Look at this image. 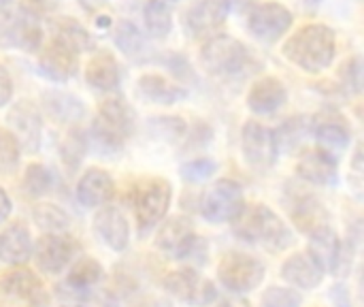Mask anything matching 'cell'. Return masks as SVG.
Wrapping results in <instances>:
<instances>
[{
	"instance_id": "cell-1",
	"label": "cell",
	"mask_w": 364,
	"mask_h": 307,
	"mask_svg": "<svg viewBox=\"0 0 364 307\" xmlns=\"http://www.w3.org/2000/svg\"><path fill=\"white\" fill-rule=\"evenodd\" d=\"M284 56L305 73L326 71L337 53L335 30L324 24H307L284 43Z\"/></svg>"
},
{
	"instance_id": "cell-2",
	"label": "cell",
	"mask_w": 364,
	"mask_h": 307,
	"mask_svg": "<svg viewBox=\"0 0 364 307\" xmlns=\"http://www.w3.org/2000/svg\"><path fill=\"white\" fill-rule=\"evenodd\" d=\"M136 115L132 107L122 98H107L92 122L87 143L92 145V150L98 152V156L119 154L128 137H132Z\"/></svg>"
},
{
	"instance_id": "cell-3",
	"label": "cell",
	"mask_w": 364,
	"mask_h": 307,
	"mask_svg": "<svg viewBox=\"0 0 364 307\" xmlns=\"http://www.w3.org/2000/svg\"><path fill=\"white\" fill-rule=\"evenodd\" d=\"M235 233L254 246H262L271 252H282L294 244L292 231L288 224L269 207V205H252L241 212L235 220Z\"/></svg>"
},
{
	"instance_id": "cell-4",
	"label": "cell",
	"mask_w": 364,
	"mask_h": 307,
	"mask_svg": "<svg viewBox=\"0 0 364 307\" xmlns=\"http://www.w3.org/2000/svg\"><path fill=\"white\" fill-rule=\"evenodd\" d=\"M173 199L171 182L164 177H147L132 190V209L141 235L154 231L168 214Z\"/></svg>"
},
{
	"instance_id": "cell-5",
	"label": "cell",
	"mask_w": 364,
	"mask_h": 307,
	"mask_svg": "<svg viewBox=\"0 0 364 307\" xmlns=\"http://www.w3.org/2000/svg\"><path fill=\"white\" fill-rule=\"evenodd\" d=\"M200 62L211 75L232 77L250 64V49L228 34H213L200 49Z\"/></svg>"
},
{
	"instance_id": "cell-6",
	"label": "cell",
	"mask_w": 364,
	"mask_h": 307,
	"mask_svg": "<svg viewBox=\"0 0 364 307\" xmlns=\"http://www.w3.org/2000/svg\"><path fill=\"white\" fill-rule=\"evenodd\" d=\"M267 276V267L256 256L243 252H228L218 265V278L222 286L235 295H247L256 291Z\"/></svg>"
},
{
	"instance_id": "cell-7",
	"label": "cell",
	"mask_w": 364,
	"mask_h": 307,
	"mask_svg": "<svg viewBox=\"0 0 364 307\" xmlns=\"http://www.w3.org/2000/svg\"><path fill=\"white\" fill-rule=\"evenodd\" d=\"M245 209V197L243 188L235 179H218L200 203V214L207 222L224 224L235 222L241 212Z\"/></svg>"
},
{
	"instance_id": "cell-8",
	"label": "cell",
	"mask_w": 364,
	"mask_h": 307,
	"mask_svg": "<svg viewBox=\"0 0 364 307\" xmlns=\"http://www.w3.org/2000/svg\"><path fill=\"white\" fill-rule=\"evenodd\" d=\"M164 291L190 307H209L218 299L215 284L196 269H177L164 278Z\"/></svg>"
},
{
	"instance_id": "cell-9",
	"label": "cell",
	"mask_w": 364,
	"mask_h": 307,
	"mask_svg": "<svg viewBox=\"0 0 364 307\" xmlns=\"http://www.w3.org/2000/svg\"><path fill=\"white\" fill-rule=\"evenodd\" d=\"M43 30L36 17L17 11H0V47H17L23 51H38Z\"/></svg>"
},
{
	"instance_id": "cell-10",
	"label": "cell",
	"mask_w": 364,
	"mask_h": 307,
	"mask_svg": "<svg viewBox=\"0 0 364 307\" xmlns=\"http://www.w3.org/2000/svg\"><path fill=\"white\" fill-rule=\"evenodd\" d=\"M75 254H77V244L73 241V237L64 233H45L32 248L36 267L49 276L62 274L75 261Z\"/></svg>"
},
{
	"instance_id": "cell-11",
	"label": "cell",
	"mask_w": 364,
	"mask_h": 307,
	"mask_svg": "<svg viewBox=\"0 0 364 307\" xmlns=\"http://www.w3.org/2000/svg\"><path fill=\"white\" fill-rule=\"evenodd\" d=\"M241 150H243V160L254 169V171H269L277 162V145L273 130L258 122H247L241 132Z\"/></svg>"
},
{
	"instance_id": "cell-12",
	"label": "cell",
	"mask_w": 364,
	"mask_h": 307,
	"mask_svg": "<svg viewBox=\"0 0 364 307\" xmlns=\"http://www.w3.org/2000/svg\"><path fill=\"white\" fill-rule=\"evenodd\" d=\"M294 17L292 13L279 4V2H262L250 9L247 13V28L250 32L267 43H273L277 38H282L290 26H292Z\"/></svg>"
},
{
	"instance_id": "cell-13",
	"label": "cell",
	"mask_w": 364,
	"mask_h": 307,
	"mask_svg": "<svg viewBox=\"0 0 364 307\" xmlns=\"http://www.w3.org/2000/svg\"><path fill=\"white\" fill-rule=\"evenodd\" d=\"M9 122V132L15 137L21 150L34 154L41 147V135H43V120L41 111L34 103L21 100L15 103L6 115Z\"/></svg>"
},
{
	"instance_id": "cell-14",
	"label": "cell",
	"mask_w": 364,
	"mask_h": 307,
	"mask_svg": "<svg viewBox=\"0 0 364 307\" xmlns=\"http://www.w3.org/2000/svg\"><path fill=\"white\" fill-rule=\"evenodd\" d=\"M198 237L188 218H171L162 222L156 235V248L164 252L168 259H188L196 252Z\"/></svg>"
},
{
	"instance_id": "cell-15",
	"label": "cell",
	"mask_w": 364,
	"mask_h": 307,
	"mask_svg": "<svg viewBox=\"0 0 364 307\" xmlns=\"http://www.w3.org/2000/svg\"><path fill=\"white\" fill-rule=\"evenodd\" d=\"M77 66H79V53L66 47L64 43H60L58 38H53L49 45L41 49L38 73L49 81L64 83L73 79L77 75Z\"/></svg>"
},
{
	"instance_id": "cell-16",
	"label": "cell",
	"mask_w": 364,
	"mask_h": 307,
	"mask_svg": "<svg viewBox=\"0 0 364 307\" xmlns=\"http://www.w3.org/2000/svg\"><path fill=\"white\" fill-rule=\"evenodd\" d=\"M230 13V0H198L186 13V26L192 36H213L224 24Z\"/></svg>"
},
{
	"instance_id": "cell-17",
	"label": "cell",
	"mask_w": 364,
	"mask_h": 307,
	"mask_svg": "<svg viewBox=\"0 0 364 307\" xmlns=\"http://www.w3.org/2000/svg\"><path fill=\"white\" fill-rule=\"evenodd\" d=\"M0 288L4 295H11L19 301L28 303L30 307H47L49 303V297H47V291H45L41 278L26 267L4 274L0 278Z\"/></svg>"
},
{
	"instance_id": "cell-18",
	"label": "cell",
	"mask_w": 364,
	"mask_h": 307,
	"mask_svg": "<svg viewBox=\"0 0 364 307\" xmlns=\"http://www.w3.org/2000/svg\"><path fill=\"white\" fill-rule=\"evenodd\" d=\"M94 231L100 237V241L113 252H124L128 248L130 227H128L126 216L117 207L113 205L100 207L98 214L94 216Z\"/></svg>"
},
{
	"instance_id": "cell-19",
	"label": "cell",
	"mask_w": 364,
	"mask_h": 307,
	"mask_svg": "<svg viewBox=\"0 0 364 307\" xmlns=\"http://www.w3.org/2000/svg\"><path fill=\"white\" fill-rule=\"evenodd\" d=\"M324 269L318 265V261L309 252H296L288 256L282 265V278L299 288V291H314L324 280Z\"/></svg>"
},
{
	"instance_id": "cell-20",
	"label": "cell",
	"mask_w": 364,
	"mask_h": 307,
	"mask_svg": "<svg viewBox=\"0 0 364 307\" xmlns=\"http://www.w3.org/2000/svg\"><path fill=\"white\" fill-rule=\"evenodd\" d=\"M311 132L316 137L318 150L331 154L333 158H339L350 147V141H352V130L348 122H343V118L339 115L316 120L311 124Z\"/></svg>"
},
{
	"instance_id": "cell-21",
	"label": "cell",
	"mask_w": 364,
	"mask_h": 307,
	"mask_svg": "<svg viewBox=\"0 0 364 307\" xmlns=\"http://www.w3.org/2000/svg\"><path fill=\"white\" fill-rule=\"evenodd\" d=\"M75 192L83 207H105L115 194V182L107 171L92 167L79 177Z\"/></svg>"
},
{
	"instance_id": "cell-22",
	"label": "cell",
	"mask_w": 364,
	"mask_h": 307,
	"mask_svg": "<svg viewBox=\"0 0 364 307\" xmlns=\"http://www.w3.org/2000/svg\"><path fill=\"white\" fill-rule=\"evenodd\" d=\"M296 173L307 184L314 186H337L339 171H337V158L322 150L305 152L296 162Z\"/></svg>"
},
{
	"instance_id": "cell-23",
	"label": "cell",
	"mask_w": 364,
	"mask_h": 307,
	"mask_svg": "<svg viewBox=\"0 0 364 307\" xmlns=\"http://www.w3.org/2000/svg\"><path fill=\"white\" fill-rule=\"evenodd\" d=\"M288 209H290V216H292V222L296 224V229L307 235L326 227L328 218H331L326 207L320 203V199H316L314 194H307V192L294 194L288 201Z\"/></svg>"
},
{
	"instance_id": "cell-24",
	"label": "cell",
	"mask_w": 364,
	"mask_h": 307,
	"mask_svg": "<svg viewBox=\"0 0 364 307\" xmlns=\"http://www.w3.org/2000/svg\"><path fill=\"white\" fill-rule=\"evenodd\" d=\"M288 103V90L277 77H262L258 79L250 94H247V107L256 115H269L282 109Z\"/></svg>"
},
{
	"instance_id": "cell-25",
	"label": "cell",
	"mask_w": 364,
	"mask_h": 307,
	"mask_svg": "<svg viewBox=\"0 0 364 307\" xmlns=\"http://www.w3.org/2000/svg\"><path fill=\"white\" fill-rule=\"evenodd\" d=\"M32 235L23 222H13L0 233V261L6 265H23L32 259Z\"/></svg>"
},
{
	"instance_id": "cell-26",
	"label": "cell",
	"mask_w": 364,
	"mask_h": 307,
	"mask_svg": "<svg viewBox=\"0 0 364 307\" xmlns=\"http://www.w3.org/2000/svg\"><path fill=\"white\" fill-rule=\"evenodd\" d=\"M318 265L324 269V274H335L341 263V239L339 235L326 224L314 233H309V250H307Z\"/></svg>"
},
{
	"instance_id": "cell-27",
	"label": "cell",
	"mask_w": 364,
	"mask_h": 307,
	"mask_svg": "<svg viewBox=\"0 0 364 307\" xmlns=\"http://www.w3.org/2000/svg\"><path fill=\"white\" fill-rule=\"evenodd\" d=\"M85 81L90 88L100 90V92H111L117 90L119 81H122V71L117 60L109 53V51H100L96 53L85 68Z\"/></svg>"
},
{
	"instance_id": "cell-28",
	"label": "cell",
	"mask_w": 364,
	"mask_h": 307,
	"mask_svg": "<svg viewBox=\"0 0 364 307\" xmlns=\"http://www.w3.org/2000/svg\"><path fill=\"white\" fill-rule=\"evenodd\" d=\"M139 94L154 103V105H175L179 100H186L188 98V90L177 85V83H171L168 79H164L162 75H143L139 79Z\"/></svg>"
},
{
	"instance_id": "cell-29",
	"label": "cell",
	"mask_w": 364,
	"mask_h": 307,
	"mask_svg": "<svg viewBox=\"0 0 364 307\" xmlns=\"http://www.w3.org/2000/svg\"><path fill=\"white\" fill-rule=\"evenodd\" d=\"M41 105L55 122H62V124H75L85 113V107L77 96L66 94V92H58V90L45 92Z\"/></svg>"
},
{
	"instance_id": "cell-30",
	"label": "cell",
	"mask_w": 364,
	"mask_h": 307,
	"mask_svg": "<svg viewBox=\"0 0 364 307\" xmlns=\"http://www.w3.org/2000/svg\"><path fill=\"white\" fill-rule=\"evenodd\" d=\"M53 38H58L60 43H64L66 47H70L77 53L90 51L94 47L90 32L79 21H75L70 17H58L53 21Z\"/></svg>"
},
{
	"instance_id": "cell-31",
	"label": "cell",
	"mask_w": 364,
	"mask_h": 307,
	"mask_svg": "<svg viewBox=\"0 0 364 307\" xmlns=\"http://www.w3.org/2000/svg\"><path fill=\"white\" fill-rule=\"evenodd\" d=\"M115 45L132 60H147L149 53V45L145 41V36L141 34V30L132 24V21H119L115 32H113Z\"/></svg>"
},
{
	"instance_id": "cell-32",
	"label": "cell",
	"mask_w": 364,
	"mask_h": 307,
	"mask_svg": "<svg viewBox=\"0 0 364 307\" xmlns=\"http://www.w3.org/2000/svg\"><path fill=\"white\" fill-rule=\"evenodd\" d=\"M309 130H311V122L307 118H303V115L286 120L273 132L275 145H277V154H290V152H294L301 145V141L307 137Z\"/></svg>"
},
{
	"instance_id": "cell-33",
	"label": "cell",
	"mask_w": 364,
	"mask_h": 307,
	"mask_svg": "<svg viewBox=\"0 0 364 307\" xmlns=\"http://www.w3.org/2000/svg\"><path fill=\"white\" fill-rule=\"evenodd\" d=\"M102 265L96 259L90 256H81L73 263L70 271H68V286L73 291L85 293L90 288H94L100 280H102Z\"/></svg>"
},
{
	"instance_id": "cell-34",
	"label": "cell",
	"mask_w": 364,
	"mask_h": 307,
	"mask_svg": "<svg viewBox=\"0 0 364 307\" xmlns=\"http://www.w3.org/2000/svg\"><path fill=\"white\" fill-rule=\"evenodd\" d=\"M145 28L154 38H166L173 28V13L164 0H149L143 11Z\"/></svg>"
},
{
	"instance_id": "cell-35",
	"label": "cell",
	"mask_w": 364,
	"mask_h": 307,
	"mask_svg": "<svg viewBox=\"0 0 364 307\" xmlns=\"http://www.w3.org/2000/svg\"><path fill=\"white\" fill-rule=\"evenodd\" d=\"M32 220L36 222L38 229H43L45 233H64L68 227H70V218L68 214L53 205V203H43V205H36L32 209Z\"/></svg>"
},
{
	"instance_id": "cell-36",
	"label": "cell",
	"mask_w": 364,
	"mask_h": 307,
	"mask_svg": "<svg viewBox=\"0 0 364 307\" xmlns=\"http://www.w3.org/2000/svg\"><path fill=\"white\" fill-rule=\"evenodd\" d=\"M53 186V175L47 167L43 165H28L26 173H23V179H21V188L28 197L32 199H38L43 194H47Z\"/></svg>"
},
{
	"instance_id": "cell-37",
	"label": "cell",
	"mask_w": 364,
	"mask_h": 307,
	"mask_svg": "<svg viewBox=\"0 0 364 307\" xmlns=\"http://www.w3.org/2000/svg\"><path fill=\"white\" fill-rule=\"evenodd\" d=\"M87 152V137L81 130H70L60 145V156L68 169H75Z\"/></svg>"
},
{
	"instance_id": "cell-38",
	"label": "cell",
	"mask_w": 364,
	"mask_h": 307,
	"mask_svg": "<svg viewBox=\"0 0 364 307\" xmlns=\"http://www.w3.org/2000/svg\"><path fill=\"white\" fill-rule=\"evenodd\" d=\"M21 147L15 137L0 126V175H11L19 167Z\"/></svg>"
},
{
	"instance_id": "cell-39",
	"label": "cell",
	"mask_w": 364,
	"mask_h": 307,
	"mask_svg": "<svg viewBox=\"0 0 364 307\" xmlns=\"http://www.w3.org/2000/svg\"><path fill=\"white\" fill-rule=\"evenodd\" d=\"M149 130L154 137L164 139V141H177L186 135L188 126L181 118H151L149 122Z\"/></svg>"
},
{
	"instance_id": "cell-40",
	"label": "cell",
	"mask_w": 364,
	"mask_h": 307,
	"mask_svg": "<svg viewBox=\"0 0 364 307\" xmlns=\"http://www.w3.org/2000/svg\"><path fill=\"white\" fill-rule=\"evenodd\" d=\"M218 171V162L211 158H194L186 165H181V177L190 184H200L211 179V175Z\"/></svg>"
},
{
	"instance_id": "cell-41",
	"label": "cell",
	"mask_w": 364,
	"mask_h": 307,
	"mask_svg": "<svg viewBox=\"0 0 364 307\" xmlns=\"http://www.w3.org/2000/svg\"><path fill=\"white\" fill-rule=\"evenodd\" d=\"M303 297L294 288L271 286L262 295V307H301Z\"/></svg>"
},
{
	"instance_id": "cell-42",
	"label": "cell",
	"mask_w": 364,
	"mask_h": 307,
	"mask_svg": "<svg viewBox=\"0 0 364 307\" xmlns=\"http://www.w3.org/2000/svg\"><path fill=\"white\" fill-rule=\"evenodd\" d=\"M341 83L346 94H360L363 90V62L360 58H352L341 66Z\"/></svg>"
},
{
	"instance_id": "cell-43",
	"label": "cell",
	"mask_w": 364,
	"mask_h": 307,
	"mask_svg": "<svg viewBox=\"0 0 364 307\" xmlns=\"http://www.w3.org/2000/svg\"><path fill=\"white\" fill-rule=\"evenodd\" d=\"M58 0H23V13L32 15V17H41L47 15L55 9Z\"/></svg>"
},
{
	"instance_id": "cell-44",
	"label": "cell",
	"mask_w": 364,
	"mask_h": 307,
	"mask_svg": "<svg viewBox=\"0 0 364 307\" xmlns=\"http://www.w3.org/2000/svg\"><path fill=\"white\" fill-rule=\"evenodd\" d=\"M13 79H11V73L0 64V109L6 107L13 98Z\"/></svg>"
},
{
	"instance_id": "cell-45",
	"label": "cell",
	"mask_w": 364,
	"mask_h": 307,
	"mask_svg": "<svg viewBox=\"0 0 364 307\" xmlns=\"http://www.w3.org/2000/svg\"><path fill=\"white\" fill-rule=\"evenodd\" d=\"M328 297H331V301L335 303V307H354L352 297H350V291H348V286H343V284H335V286L331 288Z\"/></svg>"
},
{
	"instance_id": "cell-46",
	"label": "cell",
	"mask_w": 364,
	"mask_h": 307,
	"mask_svg": "<svg viewBox=\"0 0 364 307\" xmlns=\"http://www.w3.org/2000/svg\"><path fill=\"white\" fill-rule=\"evenodd\" d=\"M11 212H13V203H11V197L0 188V224H4L6 220H9V216H11Z\"/></svg>"
},
{
	"instance_id": "cell-47",
	"label": "cell",
	"mask_w": 364,
	"mask_h": 307,
	"mask_svg": "<svg viewBox=\"0 0 364 307\" xmlns=\"http://www.w3.org/2000/svg\"><path fill=\"white\" fill-rule=\"evenodd\" d=\"M136 307H173L171 303H166V301H162V299H149V301H143L141 306Z\"/></svg>"
},
{
	"instance_id": "cell-48",
	"label": "cell",
	"mask_w": 364,
	"mask_h": 307,
	"mask_svg": "<svg viewBox=\"0 0 364 307\" xmlns=\"http://www.w3.org/2000/svg\"><path fill=\"white\" fill-rule=\"evenodd\" d=\"M81 4H83L85 9H98V6L105 4V0H81Z\"/></svg>"
},
{
	"instance_id": "cell-49",
	"label": "cell",
	"mask_w": 364,
	"mask_h": 307,
	"mask_svg": "<svg viewBox=\"0 0 364 307\" xmlns=\"http://www.w3.org/2000/svg\"><path fill=\"white\" fill-rule=\"evenodd\" d=\"M305 4L307 6H316V4H320V0H305Z\"/></svg>"
},
{
	"instance_id": "cell-50",
	"label": "cell",
	"mask_w": 364,
	"mask_h": 307,
	"mask_svg": "<svg viewBox=\"0 0 364 307\" xmlns=\"http://www.w3.org/2000/svg\"><path fill=\"white\" fill-rule=\"evenodd\" d=\"M218 307H235V306H232V303H228V301H226V303H220V306H218Z\"/></svg>"
},
{
	"instance_id": "cell-51",
	"label": "cell",
	"mask_w": 364,
	"mask_h": 307,
	"mask_svg": "<svg viewBox=\"0 0 364 307\" xmlns=\"http://www.w3.org/2000/svg\"><path fill=\"white\" fill-rule=\"evenodd\" d=\"M11 0H0V4H9Z\"/></svg>"
},
{
	"instance_id": "cell-52",
	"label": "cell",
	"mask_w": 364,
	"mask_h": 307,
	"mask_svg": "<svg viewBox=\"0 0 364 307\" xmlns=\"http://www.w3.org/2000/svg\"><path fill=\"white\" fill-rule=\"evenodd\" d=\"M62 307H85V306H62Z\"/></svg>"
}]
</instances>
